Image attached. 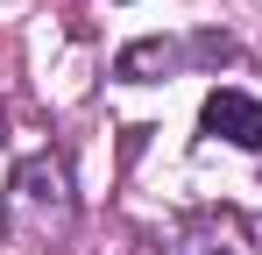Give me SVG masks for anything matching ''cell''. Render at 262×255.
Wrapping results in <instances>:
<instances>
[{
  "label": "cell",
  "instance_id": "1",
  "mask_svg": "<svg viewBox=\"0 0 262 255\" xmlns=\"http://www.w3.org/2000/svg\"><path fill=\"white\" fill-rule=\"evenodd\" d=\"M21 213H36L29 220V241H50V234H64V220H71V199H64V177L50 156L14 170V184H7V206H0V227H21Z\"/></svg>",
  "mask_w": 262,
  "mask_h": 255
},
{
  "label": "cell",
  "instance_id": "2",
  "mask_svg": "<svg viewBox=\"0 0 262 255\" xmlns=\"http://www.w3.org/2000/svg\"><path fill=\"white\" fill-rule=\"evenodd\" d=\"M206 135H227L234 149H262V99H248V92H234V85H220L213 99H206Z\"/></svg>",
  "mask_w": 262,
  "mask_h": 255
},
{
  "label": "cell",
  "instance_id": "3",
  "mask_svg": "<svg viewBox=\"0 0 262 255\" xmlns=\"http://www.w3.org/2000/svg\"><path fill=\"white\" fill-rule=\"evenodd\" d=\"M163 64H170L163 42H135V50H121V78H149V71H163Z\"/></svg>",
  "mask_w": 262,
  "mask_h": 255
},
{
  "label": "cell",
  "instance_id": "4",
  "mask_svg": "<svg viewBox=\"0 0 262 255\" xmlns=\"http://www.w3.org/2000/svg\"><path fill=\"white\" fill-rule=\"evenodd\" d=\"M255 241H262V227H255Z\"/></svg>",
  "mask_w": 262,
  "mask_h": 255
}]
</instances>
